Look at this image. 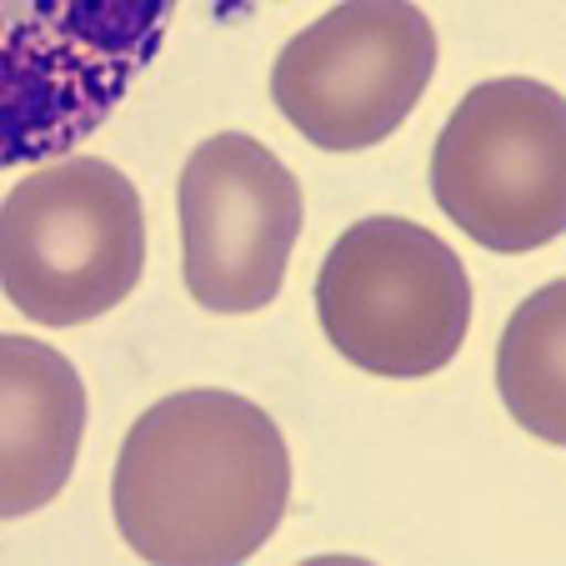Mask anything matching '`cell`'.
<instances>
[{
  "instance_id": "9",
  "label": "cell",
  "mask_w": 566,
  "mask_h": 566,
  "mask_svg": "<svg viewBox=\"0 0 566 566\" xmlns=\"http://www.w3.org/2000/svg\"><path fill=\"white\" fill-rule=\"evenodd\" d=\"M562 336H566V281H546L532 301L512 311L496 352V386L516 427L566 447V381H562Z\"/></svg>"
},
{
  "instance_id": "3",
  "label": "cell",
  "mask_w": 566,
  "mask_h": 566,
  "mask_svg": "<svg viewBox=\"0 0 566 566\" xmlns=\"http://www.w3.org/2000/svg\"><path fill=\"white\" fill-rule=\"evenodd\" d=\"M146 271L140 191L106 156L35 166L0 201V291L35 326H86Z\"/></svg>"
},
{
  "instance_id": "4",
  "label": "cell",
  "mask_w": 566,
  "mask_h": 566,
  "mask_svg": "<svg viewBox=\"0 0 566 566\" xmlns=\"http://www.w3.org/2000/svg\"><path fill=\"white\" fill-rule=\"evenodd\" d=\"M316 316L342 361L386 381H417L457 361L471 326V281L437 231L366 216L321 261Z\"/></svg>"
},
{
  "instance_id": "8",
  "label": "cell",
  "mask_w": 566,
  "mask_h": 566,
  "mask_svg": "<svg viewBox=\"0 0 566 566\" xmlns=\"http://www.w3.org/2000/svg\"><path fill=\"white\" fill-rule=\"evenodd\" d=\"M86 381L41 336H0V522L61 496L86 437Z\"/></svg>"
},
{
  "instance_id": "5",
  "label": "cell",
  "mask_w": 566,
  "mask_h": 566,
  "mask_svg": "<svg viewBox=\"0 0 566 566\" xmlns=\"http://www.w3.org/2000/svg\"><path fill=\"white\" fill-rule=\"evenodd\" d=\"M437 206L496 256H526L566 231V101L532 75L461 96L431 146Z\"/></svg>"
},
{
  "instance_id": "2",
  "label": "cell",
  "mask_w": 566,
  "mask_h": 566,
  "mask_svg": "<svg viewBox=\"0 0 566 566\" xmlns=\"http://www.w3.org/2000/svg\"><path fill=\"white\" fill-rule=\"evenodd\" d=\"M171 15L176 0H0V171L96 136Z\"/></svg>"
},
{
  "instance_id": "7",
  "label": "cell",
  "mask_w": 566,
  "mask_h": 566,
  "mask_svg": "<svg viewBox=\"0 0 566 566\" xmlns=\"http://www.w3.org/2000/svg\"><path fill=\"white\" fill-rule=\"evenodd\" d=\"M181 276L196 306L247 316L276 301L301 235V181L247 130L201 140L181 166Z\"/></svg>"
},
{
  "instance_id": "6",
  "label": "cell",
  "mask_w": 566,
  "mask_h": 566,
  "mask_svg": "<svg viewBox=\"0 0 566 566\" xmlns=\"http://www.w3.org/2000/svg\"><path fill=\"white\" fill-rule=\"evenodd\" d=\"M437 71V31L411 0H342L281 45L276 111L321 150H366L396 136Z\"/></svg>"
},
{
  "instance_id": "1",
  "label": "cell",
  "mask_w": 566,
  "mask_h": 566,
  "mask_svg": "<svg viewBox=\"0 0 566 566\" xmlns=\"http://www.w3.org/2000/svg\"><path fill=\"white\" fill-rule=\"evenodd\" d=\"M291 506V451L251 396L221 386L160 396L116 451L111 512L160 566H231L271 542Z\"/></svg>"
}]
</instances>
